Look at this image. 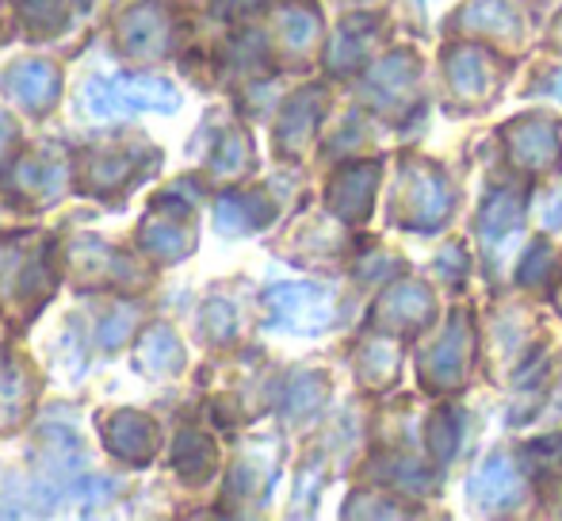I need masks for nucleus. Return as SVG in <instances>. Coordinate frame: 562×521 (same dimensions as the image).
<instances>
[{
  "label": "nucleus",
  "instance_id": "26",
  "mask_svg": "<svg viewBox=\"0 0 562 521\" xmlns=\"http://www.w3.org/2000/svg\"><path fill=\"white\" fill-rule=\"evenodd\" d=\"M15 142H20V123L12 120V112L0 108V169H4V162L12 157Z\"/></svg>",
  "mask_w": 562,
  "mask_h": 521
},
{
  "label": "nucleus",
  "instance_id": "11",
  "mask_svg": "<svg viewBox=\"0 0 562 521\" xmlns=\"http://www.w3.org/2000/svg\"><path fill=\"white\" fill-rule=\"evenodd\" d=\"M38 395V380L20 357L0 350V433H12L31 414Z\"/></svg>",
  "mask_w": 562,
  "mask_h": 521
},
{
  "label": "nucleus",
  "instance_id": "18",
  "mask_svg": "<svg viewBox=\"0 0 562 521\" xmlns=\"http://www.w3.org/2000/svg\"><path fill=\"white\" fill-rule=\"evenodd\" d=\"M280 35L291 51H306V46L318 38V15H314L311 8H288V12L280 15Z\"/></svg>",
  "mask_w": 562,
  "mask_h": 521
},
{
  "label": "nucleus",
  "instance_id": "15",
  "mask_svg": "<svg viewBox=\"0 0 562 521\" xmlns=\"http://www.w3.org/2000/svg\"><path fill=\"white\" fill-rule=\"evenodd\" d=\"M215 215L223 231H252L272 219V203H265L260 196H223Z\"/></svg>",
  "mask_w": 562,
  "mask_h": 521
},
{
  "label": "nucleus",
  "instance_id": "19",
  "mask_svg": "<svg viewBox=\"0 0 562 521\" xmlns=\"http://www.w3.org/2000/svg\"><path fill=\"white\" fill-rule=\"evenodd\" d=\"M69 15V0H23V20L35 35H54L61 31Z\"/></svg>",
  "mask_w": 562,
  "mask_h": 521
},
{
  "label": "nucleus",
  "instance_id": "17",
  "mask_svg": "<svg viewBox=\"0 0 562 521\" xmlns=\"http://www.w3.org/2000/svg\"><path fill=\"white\" fill-rule=\"evenodd\" d=\"M318 120V92H303V97L291 100V108L280 120V146L283 149H299L306 142V134L314 131Z\"/></svg>",
  "mask_w": 562,
  "mask_h": 521
},
{
  "label": "nucleus",
  "instance_id": "23",
  "mask_svg": "<svg viewBox=\"0 0 562 521\" xmlns=\"http://www.w3.org/2000/svg\"><path fill=\"white\" fill-rule=\"evenodd\" d=\"M459 330H448V337L440 342V350H437V357H432V373L437 376H445V384H451L448 376H456L459 373V361H463V350H459Z\"/></svg>",
  "mask_w": 562,
  "mask_h": 521
},
{
  "label": "nucleus",
  "instance_id": "1",
  "mask_svg": "<svg viewBox=\"0 0 562 521\" xmlns=\"http://www.w3.org/2000/svg\"><path fill=\"white\" fill-rule=\"evenodd\" d=\"M54 291L50 246L43 239H15L0 246V307L31 319Z\"/></svg>",
  "mask_w": 562,
  "mask_h": 521
},
{
  "label": "nucleus",
  "instance_id": "7",
  "mask_svg": "<svg viewBox=\"0 0 562 521\" xmlns=\"http://www.w3.org/2000/svg\"><path fill=\"white\" fill-rule=\"evenodd\" d=\"M172 20L157 4H134L115 23V43L126 58H161L169 51Z\"/></svg>",
  "mask_w": 562,
  "mask_h": 521
},
{
  "label": "nucleus",
  "instance_id": "4",
  "mask_svg": "<svg viewBox=\"0 0 562 521\" xmlns=\"http://www.w3.org/2000/svg\"><path fill=\"white\" fill-rule=\"evenodd\" d=\"M138 246L157 260H184L195 250V226L188 203L161 196L138 226Z\"/></svg>",
  "mask_w": 562,
  "mask_h": 521
},
{
  "label": "nucleus",
  "instance_id": "20",
  "mask_svg": "<svg viewBox=\"0 0 562 521\" xmlns=\"http://www.w3.org/2000/svg\"><path fill=\"white\" fill-rule=\"evenodd\" d=\"M249 157H252V149H249V138H245L241 131H229L226 138H223V146H218V154H215V173L218 177H229V173H241L245 165H249Z\"/></svg>",
  "mask_w": 562,
  "mask_h": 521
},
{
  "label": "nucleus",
  "instance_id": "3",
  "mask_svg": "<svg viewBox=\"0 0 562 521\" xmlns=\"http://www.w3.org/2000/svg\"><path fill=\"white\" fill-rule=\"evenodd\" d=\"M69 276H74L81 288H142L146 273L134 265L126 254H119L115 246H108L104 239H74L66 250Z\"/></svg>",
  "mask_w": 562,
  "mask_h": 521
},
{
  "label": "nucleus",
  "instance_id": "24",
  "mask_svg": "<svg viewBox=\"0 0 562 521\" xmlns=\"http://www.w3.org/2000/svg\"><path fill=\"white\" fill-rule=\"evenodd\" d=\"M203 334L215 337V342H223V337L234 334V311H229L223 299L207 303V311H203Z\"/></svg>",
  "mask_w": 562,
  "mask_h": 521
},
{
  "label": "nucleus",
  "instance_id": "6",
  "mask_svg": "<svg viewBox=\"0 0 562 521\" xmlns=\"http://www.w3.org/2000/svg\"><path fill=\"white\" fill-rule=\"evenodd\" d=\"M66 154L54 146H38L31 154H23L12 169V196L27 208H46V203H58L61 192H66Z\"/></svg>",
  "mask_w": 562,
  "mask_h": 521
},
{
  "label": "nucleus",
  "instance_id": "12",
  "mask_svg": "<svg viewBox=\"0 0 562 521\" xmlns=\"http://www.w3.org/2000/svg\"><path fill=\"white\" fill-rule=\"evenodd\" d=\"M172 468H177V476L184 484H207L218 468V453L211 445V437H203L195 430L180 433L177 445H172Z\"/></svg>",
  "mask_w": 562,
  "mask_h": 521
},
{
  "label": "nucleus",
  "instance_id": "22",
  "mask_svg": "<svg viewBox=\"0 0 562 521\" xmlns=\"http://www.w3.org/2000/svg\"><path fill=\"white\" fill-rule=\"evenodd\" d=\"M326 399V388H322L318 384V376H303V380L295 384V388H291V395H288V410L291 414H311L314 407H318V402Z\"/></svg>",
  "mask_w": 562,
  "mask_h": 521
},
{
  "label": "nucleus",
  "instance_id": "8",
  "mask_svg": "<svg viewBox=\"0 0 562 521\" xmlns=\"http://www.w3.org/2000/svg\"><path fill=\"white\" fill-rule=\"evenodd\" d=\"M100 437L126 464H149L157 453V425L142 410H108V414H100Z\"/></svg>",
  "mask_w": 562,
  "mask_h": 521
},
{
  "label": "nucleus",
  "instance_id": "25",
  "mask_svg": "<svg viewBox=\"0 0 562 521\" xmlns=\"http://www.w3.org/2000/svg\"><path fill=\"white\" fill-rule=\"evenodd\" d=\"M131 322H134V307H123V311L108 314V322L100 326V342H104V350H115V345L126 342V330H131Z\"/></svg>",
  "mask_w": 562,
  "mask_h": 521
},
{
  "label": "nucleus",
  "instance_id": "13",
  "mask_svg": "<svg viewBox=\"0 0 562 521\" xmlns=\"http://www.w3.org/2000/svg\"><path fill=\"white\" fill-rule=\"evenodd\" d=\"M184 365V350H180L177 334L169 326H149L138 342V368L149 376H169Z\"/></svg>",
  "mask_w": 562,
  "mask_h": 521
},
{
  "label": "nucleus",
  "instance_id": "14",
  "mask_svg": "<svg viewBox=\"0 0 562 521\" xmlns=\"http://www.w3.org/2000/svg\"><path fill=\"white\" fill-rule=\"evenodd\" d=\"M371 188H375V169H345L334 180V208L345 219H363L368 215Z\"/></svg>",
  "mask_w": 562,
  "mask_h": 521
},
{
  "label": "nucleus",
  "instance_id": "10",
  "mask_svg": "<svg viewBox=\"0 0 562 521\" xmlns=\"http://www.w3.org/2000/svg\"><path fill=\"white\" fill-rule=\"evenodd\" d=\"M265 303L288 330H322L329 322V296L314 284H280L268 291Z\"/></svg>",
  "mask_w": 562,
  "mask_h": 521
},
{
  "label": "nucleus",
  "instance_id": "16",
  "mask_svg": "<svg viewBox=\"0 0 562 521\" xmlns=\"http://www.w3.org/2000/svg\"><path fill=\"white\" fill-rule=\"evenodd\" d=\"M471 491L479 495L486 507H497V502H509L513 495H517V472L509 468V461L505 456H494V461L486 464V468L474 476Z\"/></svg>",
  "mask_w": 562,
  "mask_h": 521
},
{
  "label": "nucleus",
  "instance_id": "21",
  "mask_svg": "<svg viewBox=\"0 0 562 521\" xmlns=\"http://www.w3.org/2000/svg\"><path fill=\"white\" fill-rule=\"evenodd\" d=\"M517 146L532 165H548V162H555V154H559L555 134H551L548 128H532V131L517 134Z\"/></svg>",
  "mask_w": 562,
  "mask_h": 521
},
{
  "label": "nucleus",
  "instance_id": "9",
  "mask_svg": "<svg viewBox=\"0 0 562 521\" xmlns=\"http://www.w3.org/2000/svg\"><path fill=\"white\" fill-rule=\"evenodd\" d=\"M61 92V74L46 58H20L4 74V97L23 104L27 112H46Z\"/></svg>",
  "mask_w": 562,
  "mask_h": 521
},
{
  "label": "nucleus",
  "instance_id": "2",
  "mask_svg": "<svg viewBox=\"0 0 562 521\" xmlns=\"http://www.w3.org/2000/svg\"><path fill=\"white\" fill-rule=\"evenodd\" d=\"M85 108L100 120L108 115H138V112H177L180 108V92L172 89L161 77H97V81L85 85L81 92Z\"/></svg>",
  "mask_w": 562,
  "mask_h": 521
},
{
  "label": "nucleus",
  "instance_id": "5",
  "mask_svg": "<svg viewBox=\"0 0 562 521\" xmlns=\"http://www.w3.org/2000/svg\"><path fill=\"white\" fill-rule=\"evenodd\" d=\"M154 157L157 154L146 142H119V146L92 149V154L85 157L81 185L89 188L92 196H119L149 169L146 162H154Z\"/></svg>",
  "mask_w": 562,
  "mask_h": 521
}]
</instances>
